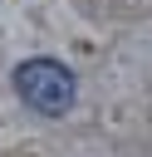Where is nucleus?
I'll return each instance as SVG.
<instances>
[{
	"mask_svg": "<svg viewBox=\"0 0 152 157\" xmlns=\"http://www.w3.org/2000/svg\"><path fill=\"white\" fill-rule=\"evenodd\" d=\"M15 93L25 108H34L39 118H64L74 108V74L59 59H25L15 69Z\"/></svg>",
	"mask_w": 152,
	"mask_h": 157,
	"instance_id": "f257e3e1",
	"label": "nucleus"
}]
</instances>
